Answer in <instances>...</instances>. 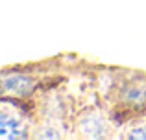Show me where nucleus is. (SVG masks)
Returning <instances> with one entry per match:
<instances>
[{"label":"nucleus","mask_w":146,"mask_h":140,"mask_svg":"<svg viewBox=\"0 0 146 140\" xmlns=\"http://www.w3.org/2000/svg\"><path fill=\"white\" fill-rule=\"evenodd\" d=\"M33 83L24 76H6L0 79V94L4 96H13V98H22L33 89Z\"/></svg>","instance_id":"nucleus-2"},{"label":"nucleus","mask_w":146,"mask_h":140,"mask_svg":"<svg viewBox=\"0 0 146 140\" xmlns=\"http://www.w3.org/2000/svg\"><path fill=\"white\" fill-rule=\"evenodd\" d=\"M26 137V122L15 109L0 105V140H13Z\"/></svg>","instance_id":"nucleus-1"},{"label":"nucleus","mask_w":146,"mask_h":140,"mask_svg":"<svg viewBox=\"0 0 146 140\" xmlns=\"http://www.w3.org/2000/svg\"><path fill=\"white\" fill-rule=\"evenodd\" d=\"M107 122L98 114V112H91V114L83 116L80 120V131H82L83 137L89 138H100L107 135Z\"/></svg>","instance_id":"nucleus-3"},{"label":"nucleus","mask_w":146,"mask_h":140,"mask_svg":"<svg viewBox=\"0 0 146 140\" xmlns=\"http://www.w3.org/2000/svg\"><path fill=\"white\" fill-rule=\"evenodd\" d=\"M126 138L146 140V120H137L126 129Z\"/></svg>","instance_id":"nucleus-4"}]
</instances>
